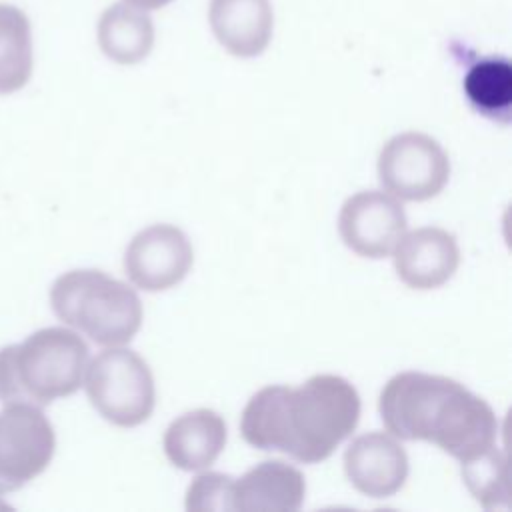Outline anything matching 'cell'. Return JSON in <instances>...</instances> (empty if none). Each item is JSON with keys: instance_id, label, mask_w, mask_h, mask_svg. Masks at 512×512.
Returning a JSON list of instances; mask_svg holds the SVG:
<instances>
[{"instance_id": "cell-1", "label": "cell", "mask_w": 512, "mask_h": 512, "mask_svg": "<svg viewBox=\"0 0 512 512\" xmlns=\"http://www.w3.org/2000/svg\"><path fill=\"white\" fill-rule=\"evenodd\" d=\"M360 406L358 390L336 374L310 376L296 388L264 386L244 406L240 434L258 450L318 464L354 432Z\"/></svg>"}, {"instance_id": "cell-11", "label": "cell", "mask_w": 512, "mask_h": 512, "mask_svg": "<svg viewBox=\"0 0 512 512\" xmlns=\"http://www.w3.org/2000/svg\"><path fill=\"white\" fill-rule=\"evenodd\" d=\"M408 454L392 436L366 432L344 452V472L350 484L368 498L394 496L408 478Z\"/></svg>"}, {"instance_id": "cell-18", "label": "cell", "mask_w": 512, "mask_h": 512, "mask_svg": "<svg viewBox=\"0 0 512 512\" xmlns=\"http://www.w3.org/2000/svg\"><path fill=\"white\" fill-rule=\"evenodd\" d=\"M460 466L468 490L484 508L490 510L508 504V474L502 450L492 446L478 458Z\"/></svg>"}, {"instance_id": "cell-17", "label": "cell", "mask_w": 512, "mask_h": 512, "mask_svg": "<svg viewBox=\"0 0 512 512\" xmlns=\"http://www.w3.org/2000/svg\"><path fill=\"white\" fill-rule=\"evenodd\" d=\"M32 74V38L26 14L0 4V94L26 86Z\"/></svg>"}, {"instance_id": "cell-8", "label": "cell", "mask_w": 512, "mask_h": 512, "mask_svg": "<svg viewBox=\"0 0 512 512\" xmlns=\"http://www.w3.org/2000/svg\"><path fill=\"white\" fill-rule=\"evenodd\" d=\"M192 264V244L172 224H152L140 230L124 252V272L144 292H164L178 286Z\"/></svg>"}, {"instance_id": "cell-12", "label": "cell", "mask_w": 512, "mask_h": 512, "mask_svg": "<svg viewBox=\"0 0 512 512\" xmlns=\"http://www.w3.org/2000/svg\"><path fill=\"white\" fill-rule=\"evenodd\" d=\"M304 496V474L282 460H264L234 480V512H296Z\"/></svg>"}, {"instance_id": "cell-14", "label": "cell", "mask_w": 512, "mask_h": 512, "mask_svg": "<svg viewBox=\"0 0 512 512\" xmlns=\"http://www.w3.org/2000/svg\"><path fill=\"white\" fill-rule=\"evenodd\" d=\"M208 20L220 46L238 58L262 54L272 38L270 0H210Z\"/></svg>"}, {"instance_id": "cell-6", "label": "cell", "mask_w": 512, "mask_h": 512, "mask_svg": "<svg viewBox=\"0 0 512 512\" xmlns=\"http://www.w3.org/2000/svg\"><path fill=\"white\" fill-rule=\"evenodd\" d=\"M450 178V160L440 142L424 132L392 136L378 154V180L394 198L424 202L438 196Z\"/></svg>"}, {"instance_id": "cell-3", "label": "cell", "mask_w": 512, "mask_h": 512, "mask_svg": "<svg viewBox=\"0 0 512 512\" xmlns=\"http://www.w3.org/2000/svg\"><path fill=\"white\" fill-rule=\"evenodd\" d=\"M86 342L68 328H42L0 350V400L44 406L74 394L88 366Z\"/></svg>"}, {"instance_id": "cell-13", "label": "cell", "mask_w": 512, "mask_h": 512, "mask_svg": "<svg viewBox=\"0 0 512 512\" xmlns=\"http://www.w3.org/2000/svg\"><path fill=\"white\" fill-rule=\"evenodd\" d=\"M224 418L210 408L180 414L164 432V454L180 470H204L216 462L226 446Z\"/></svg>"}, {"instance_id": "cell-16", "label": "cell", "mask_w": 512, "mask_h": 512, "mask_svg": "<svg viewBox=\"0 0 512 512\" xmlns=\"http://www.w3.org/2000/svg\"><path fill=\"white\" fill-rule=\"evenodd\" d=\"M462 86L466 98L480 114L508 122L512 106V66L506 58H480L464 74Z\"/></svg>"}, {"instance_id": "cell-15", "label": "cell", "mask_w": 512, "mask_h": 512, "mask_svg": "<svg viewBox=\"0 0 512 512\" xmlns=\"http://www.w3.org/2000/svg\"><path fill=\"white\" fill-rule=\"evenodd\" d=\"M98 44L118 64H138L154 46V24L146 10L126 2L106 8L98 22Z\"/></svg>"}, {"instance_id": "cell-2", "label": "cell", "mask_w": 512, "mask_h": 512, "mask_svg": "<svg viewBox=\"0 0 512 512\" xmlns=\"http://www.w3.org/2000/svg\"><path fill=\"white\" fill-rule=\"evenodd\" d=\"M378 412L394 438L432 442L460 464L496 446L492 406L448 376L414 370L392 376L380 392Z\"/></svg>"}, {"instance_id": "cell-5", "label": "cell", "mask_w": 512, "mask_h": 512, "mask_svg": "<svg viewBox=\"0 0 512 512\" xmlns=\"http://www.w3.org/2000/svg\"><path fill=\"white\" fill-rule=\"evenodd\" d=\"M86 394L96 412L114 426L144 424L156 404L154 376L146 360L128 348L102 350L86 366Z\"/></svg>"}, {"instance_id": "cell-7", "label": "cell", "mask_w": 512, "mask_h": 512, "mask_svg": "<svg viewBox=\"0 0 512 512\" xmlns=\"http://www.w3.org/2000/svg\"><path fill=\"white\" fill-rule=\"evenodd\" d=\"M56 434L34 404H6L0 410V492H12L40 476L52 462Z\"/></svg>"}, {"instance_id": "cell-19", "label": "cell", "mask_w": 512, "mask_h": 512, "mask_svg": "<svg viewBox=\"0 0 512 512\" xmlns=\"http://www.w3.org/2000/svg\"><path fill=\"white\" fill-rule=\"evenodd\" d=\"M188 512H234V478L222 472L198 474L186 490Z\"/></svg>"}, {"instance_id": "cell-4", "label": "cell", "mask_w": 512, "mask_h": 512, "mask_svg": "<svg viewBox=\"0 0 512 512\" xmlns=\"http://www.w3.org/2000/svg\"><path fill=\"white\" fill-rule=\"evenodd\" d=\"M50 304L64 324L80 330L98 346L130 342L144 318L134 288L92 268L58 276L50 288Z\"/></svg>"}, {"instance_id": "cell-10", "label": "cell", "mask_w": 512, "mask_h": 512, "mask_svg": "<svg viewBox=\"0 0 512 512\" xmlns=\"http://www.w3.org/2000/svg\"><path fill=\"white\" fill-rule=\"evenodd\" d=\"M392 252L396 276L412 290L440 288L460 264L456 236L438 226H422L402 234Z\"/></svg>"}, {"instance_id": "cell-20", "label": "cell", "mask_w": 512, "mask_h": 512, "mask_svg": "<svg viewBox=\"0 0 512 512\" xmlns=\"http://www.w3.org/2000/svg\"><path fill=\"white\" fill-rule=\"evenodd\" d=\"M124 2L132 4V6L140 8V10H158V8L166 6V4H170L172 0H124Z\"/></svg>"}, {"instance_id": "cell-9", "label": "cell", "mask_w": 512, "mask_h": 512, "mask_svg": "<svg viewBox=\"0 0 512 512\" xmlns=\"http://www.w3.org/2000/svg\"><path fill=\"white\" fill-rule=\"evenodd\" d=\"M402 204L380 190H362L346 198L338 214L342 242L358 256L380 260L392 254L406 232Z\"/></svg>"}]
</instances>
